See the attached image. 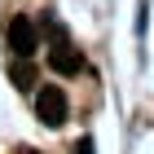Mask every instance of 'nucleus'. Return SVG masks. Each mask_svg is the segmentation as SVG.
Masks as SVG:
<instances>
[{"mask_svg": "<svg viewBox=\"0 0 154 154\" xmlns=\"http://www.w3.org/2000/svg\"><path fill=\"white\" fill-rule=\"evenodd\" d=\"M35 115L44 119L48 128H62L66 123V93H62L57 84H44L35 93Z\"/></svg>", "mask_w": 154, "mask_h": 154, "instance_id": "1", "label": "nucleus"}, {"mask_svg": "<svg viewBox=\"0 0 154 154\" xmlns=\"http://www.w3.org/2000/svg\"><path fill=\"white\" fill-rule=\"evenodd\" d=\"M5 40H9V48L18 53V57H31V53L40 48V31H35L31 18H13L9 31H5Z\"/></svg>", "mask_w": 154, "mask_h": 154, "instance_id": "2", "label": "nucleus"}, {"mask_svg": "<svg viewBox=\"0 0 154 154\" xmlns=\"http://www.w3.org/2000/svg\"><path fill=\"white\" fill-rule=\"evenodd\" d=\"M48 66H53L57 75H79L84 71V53L75 44H66V40H57V44L48 48Z\"/></svg>", "mask_w": 154, "mask_h": 154, "instance_id": "3", "label": "nucleus"}, {"mask_svg": "<svg viewBox=\"0 0 154 154\" xmlns=\"http://www.w3.org/2000/svg\"><path fill=\"white\" fill-rule=\"evenodd\" d=\"M9 79H13V88H31V84H35V66H31V57H18L13 62V71H9Z\"/></svg>", "mask_w": 154, "mask_h": 154, "instance_id": "4", "label": "nucleus"}, {"mask_svg": "<svg viewBox=\"0 0 154 154\" xmlns=\"http://www.w3.org/2000/svg\"><path fill=\"white\" fill-rule=\"evenodd\" d=\"M75 154H93V141H75Z\"/></svg>", "mask_w": 154, "mask_h": 154, "instance_id": "5", "label": "nucleus"}]
</instances>
